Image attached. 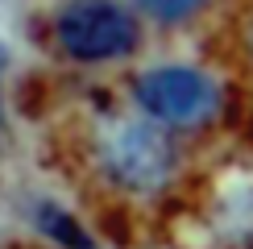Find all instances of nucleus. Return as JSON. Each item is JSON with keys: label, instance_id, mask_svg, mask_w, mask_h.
<instances>
[{"label": "nucleus", "instance_id": "obj_1", "mask_svg": "<svg viewBox=\"0 0 253 249\" xmlns=\"http://www.w3.org/2000/svg\"><path fill=\"white\" fill-rule=\"evenodd\" d=\"M96 162L108 187L137 195V200H154V195L170 191L178 170H183V154H178L174 133H166L150 117L117 121L100 137Z\"/></svg>", "mask_w": 253, "mask_h": 249}, {"label": "nucleus", "instance_id": "obj_2", "mask_svg": "<svg viewBox=\"0 0 253 249\" xmlns=\"http://www.w3.org/2000/svg\"><path fill=\"white\" fill-rule=\"evenodd\" d=\"M133 100L141 117L162 124L166 133L208 129L224 108V87L199 67H150L133 79Z\"/></svg>", "mask_w": 253, "mask_h": 249}, {"label": "nucleus", "instance_id": "obj_3", "mask_svg": "<svg viewBox=\"0 0 253 249\" xmlns=\"http://www.w3.org/2000/svg\"><path fill=\"white\" fill-rule=\"evenodd\" d=\"M54 38L75 62H112L137 50V17L117 0H67L54 17Z\"/></svg>", "mask_w": 253, "mask_h": 249}, {"label": "nucleus", "instance_id": "obj_4", "mask_svg": "<svg viewBox=\"0 0 253 249\" xmlns=\"http://www.w3.org/2000/svg\"><path fill=\"white\" fill-rule=\"evenodd\" d=\"M34 220H38V228H42V233H46L58 249H91V237L83 233V224H79L71 212L54 208V204H38Z\"/></svg>", "mask_w": 253, "mask_h": 249}, {"label": "nucleus", "instance_id": "obj_5", "mask_svg": "<svg viewBox=\"0 0 253 249\" xmlns=\"http://www.w3.org/2000/svg\"><path fill=\"white\" fill-rule=\"evenodd\" d=\"M133 4H137V13H145L158 25H183L195 13H204L208 0H133Z\"/></svg>", "mask_w": 253, "mask_h": 249}, {"label": "nucleus", "instance_id": "obj_6", "mask_svg": "<svg viewBox=\"0 0 253 249\" xmlns=\"http://www.w3.org/2000/svg\"><path fill=\"white\" fill-rule=\"evenodd\" d=\"M245 46H249V54H253V17H249V25H245Z\"/></svg>", "mask_w": 253, "mask_h": 249}]
</instances>
